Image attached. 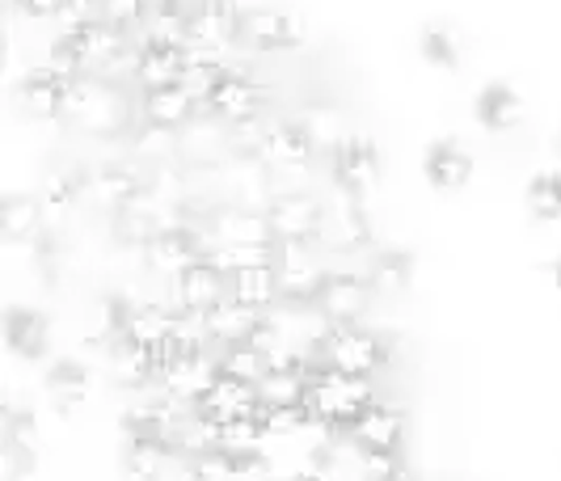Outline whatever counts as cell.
<instances>
[{
  "mask_svg": "<svg viewBox=\"0 0 561 481\" xmlns=\"http://www.w3.org/2000/svg\"><path fill=\"white\" fill-rule=\"evenodd\" d=\"M59 34L68 38V47H72V56H77L84 77H118V72L131 77V64H136V51H140V47L131 43V34H123L118 26H111L106 18L84 13V18L64 22Z\"/></svg>",
  "mask_w": 561,
  "mask_h": 481,
  "instance_id": "obj_2",
  "label": "cell"
},
{
  "mask_svg": "<svg viewBox=\"0 0 561 481\" xmlns=\"http://www.w3.org/2000/svg\"><path fill=\"white\" fill-rule=\"evenodd\" d=\"M228 296L257 312H275L283 305L279 266H275V262H257V266L228 271Z\"/></svg>",
  "mask_w": 561,
  "mask_h": 481,
  "instance_id": "obj_27",
  "label": "cell"
},
{
  "mask_svg": "<svg viewBox=\"0 0 561 481\" xmlns=\"http://www.w3.org/2000/svg\"><path fill=\"white\" fill-rule=\"evenodd\" d=\"M275 481H296V478H275Z\"/></svg>",
  "mask_w": 561,
  "mask_h": 481,
  "instance_id": "obj_47",
  "label": "cell"
},
{
  "mask_svg": "<svg viewBox=\"0 0 561 481\" xmlns=\"http://www.w3.org/2000/svg\"><path fill=\"white\" fill-rule=\"evenodd\" d=\"M321 245L337 250V254H359L371 245V216H367V198H355L346 191H337L325 203V232Z\"/></svg>",
  "mask_w": 561,
  "mask_h": 481,
  "instance_id": "obj_15",
  "label": "cell"
},
{
  "mask_svg": "<svg viewBox=\"0 0 561 481\" xmlns=\"http://www.w3.org/2000/svg\"><path fill=\"white\" fill-rule=\"evenodd\" d=\"M203 254H207V241H203L198 225H191V220H173V225L161 228V232L140 250L148 275H157V279H165V284H173V279H178L186 266H195Z\"/></svg>",
  "mask_w": 561,
  "mask_h": 481,
  "instance_id": "obj_12",
  "label": "cell"
},
{
  "mask_svg": "<svg viewBox=\"0 0 561 481\" xmlns=\"http://www.w3.org/2000/svg\"><path fill=\"white\" fill-rule=\"evenodd\" d=\"M228 161V123L203 114L182 131V170H216Z\"/></svg>",
  "mask_w": 561,
  "mask_h": 481,
  "instance_id": "obj_26",
  "label": "cell"
},
{
  "mask_svg": "<svg viewBox=\"0 0 561 481\" xmlns=\"http://www.w3.org/2000/svg\"><path fill=\"white\" fill-rule=\"evenodd\" d=\"M84 198H89V170H77V165H56L38 182V203H43L47 220L77 211Z\"/></svg>",
  "mask_w": 561,
  "mask_h": 481,
  "instance_id": "obj_29",
  "label": "cell"
},
{
  "mask_svg": "<svg viewBox=\"0 0 561 481\" xmlns=\"http://www.w3.org/2000/svg\"><path fill=\"white\" fill-rule=\"evenodd\" d=\"M148 182L152 173H144V165L136 161H111L102 170H89V203L102 207L106 216H118L148 191Z\"/></svg>",
  "mask_w": 561,
  "mask_h": 481,
  "instance_id": "obj_17",
  "label": "cell"
},
{
  "mask_svg": "<svg viewBox=\"0 0 561 481\" xmlns=\"http://www.w3.org/2000/svg\"><path fill=\"white\" fill-rule=\"evenodd\" d=\"M371 300H376V287H371L367 275L330 271L321 291H317V300H312V312L321 317V325H364Z\"/></svg>",
  "mask_w": 561,
  "mask_h": 481,
  "instance_id": "obj_11",
  "label": "cell"
},
{
  "mask_svg": "<svg viewBox=\"0 0 561 481\" xmlns=\"http://www.w3.org/2000/svg\"><path fill=\"white\" fill-rule=\"evenodd\" d=\"M367 279L376 287V296L397 300V296H405L410 284H414V257L405 254V250H376L371 266H367Z\"/></svg>",
  "mask_w": 561,
  "mask_h": 481,
  "instance_id": "obj_34",
  "label": "cell"
},
{
  "mask_svg": "<svg viewBox=\"0 0 561 481\" xmlns=\"http://www.w3.org/2000/svg\"><path fill=\"white\" fill-rule=\"evenodd\" d=\"M191 34V0H152V18L144 38H157V43H186Z\"/></svg>",
  "mask_w": 561,
  "mask_h": 481,
  "instance_id": "obj_37",
  "label": "cell"
},
{
  "mask_svg": "<svg viewBox=\"0 0 561 481\" xmlns=\"http://www.w3.org/2000/svg\"><path fill=\"white\" fill-rule=\"evenodd\" d=\"M0 232L9 245H34L47 237V211L38 195H9L0 203Z\"/></svg>",
  "mask_w": 561,
  "mask_h": 481,
  "instance_id": "obj_31",
  "label": "cell"
},
{
  "mask_svg": "<svg viewBox=\"0 0 561 481\" xmlns=\"http://www.w3.org/2000/svg\"><path fill=\"white\" fill-rule=\"evenodd\" d=\"M371 397H376V376H351V371H337L321 359H312L309 397H305L312 423L330 426V431H346L351 419Z\"/></svg>",
  "mask_w": 561,
  "mask_h": 481,
  "instance_id": "obj_3",
  "label": "cell"
},
{
  "mask_svg": "<svg viewBox=\"0 0 561 481\" xmlns=\"http://www.w3.org/2000/svg\"><path fill=\"white\" fill-rule=\"evenodd\" d=\"M216 364H220L225 376H237V380L257 385V380L266 376V368H271V355L257 351L253 342H232V346H220V351H216Z\"/></svg>",
  "mask_w": 561,
  "mask_h": 481,
  "instance_id": "obj_40",
  "label": "cell"
},
{
  "mask_svg": "<svg viewBox=\"0 0 561 481\" xmlns=\"http://www.w3.org/2000/svg\"><path fill=\"white\" fill-rule=\"evenodd\" d=\"M262 317H266V312H257V309H250V305H241V300L225 296L216 309H207L198 321H203L207 342L220 351V346H232V342H250L253 330L262 325Z\"/></svg>",
  "mask_w": 561,
  "mask_h": 481,
  "instance_id": "obj_28",
  "label": "cell"
},
{
  "mask_svg": "<svg viewBox=\"0 0 561 481\" xmlns=\"http://www.w3.org/2000/svg\"><path fill=\"white\" fill-rule=\"evenodd\" d=\"M279 284H283V305H312L317 291L325 284V266H321V254L317 245H279Z\"/></svg>",
  "mask_w": 561,
  "mask_h": 481,
  "instance_id": "obj_19",
  "label": "cell"
},
{
  "mask_svg": "<svg viewBox=\"0 0 561 481\" xmlns=\"http://www.w3.org/2000/svg\"><path fill=\"white\" fill-rule=\"evenodd\" d=\"M216 376H220V364H216V355H207V351H198V355H182V359H173L165 371H161V389L173 393L178 401H186V405H198V397L207 393L211 385H216Z\"/></svg>",
  "mask_w": 561,
  "mask_h": 481,
  "instance_id": "obj_25",
  "label": "cell"
},
{
  "mask_svg": "<svg viewBox=\"0 0 561 481\" xmlns=\"http://www.w3.org/2000/svg\"><path fill=\"white\" fill-rule=\"evenodd\" d=\"M4 342H9V351L18 355V359H43L47 355V342H51V325H47V317L38 309H22V305H13V309L4 312Z\"/></svg>",
  "mask_w": 561,
  "mask_h": 481,
  "instance_id": "obj_32",
  "label": "cell"
},
{
  "mask_svg": "<svg viewBox=\"0 0 561 481\" xmlns=\"http://www.w3.org/2000/svg\"><path fill=\"white\" fill-rule=\"evenodd\" d=\"M473 118H478L485 131L506 136V131H515L528 118V106H524L519 89L511 85V81H485L478 89V98H473Z\"/></svg>",
  "mask_w": 561,
  "mask_h": 481,
  "instance_id": "obj_22",
  "label": "cell"
},
{
  "mask_svg": "<svg viewBox=\"0 0 561 481\" xmlns=\"http://www.w3.org/2000/svg\"><path fill=\"white\" fill-rule=\"evenodd\" d=\"M237 26H241V9L232 0H191V34L186 43L198 51H220L237 47Z\"/></svg>",
  "mask_w": 561,
  "mask_h": 481,
  "instance_id": "obj_18",
  "label": "cell"
},
{
  "mask_svg": "<svg viewBox=\"0 0 561 481\" xmlns=\"http://www.w3.org/2000/svg\"><path fill=\"white\" fill-rule=\"evenodd\" d=\"M342 435H346V444L355 453H401L405 448V435H410V414L397 401L376 393L351 419V426Z\"/></svg>",
  "mask_w": 561,
  "mask_h": 481,
  "instance_id": "obj_7",
  "label": "cell"
},
{
  "mask_svg": "<svg viewBox=\"0 0 561 481\" xmlns=\"http://www.w3.org/2000/svg\"><path fill=\"white\" fill-rule=\"evenodd\" d=\"M173 300H178V312H191V317H203L207 309H216L228 296V275L203 254L195 266H186L178 279H173Z\"/></svg>",
  "mask_w": 561,
  "mask_h": 481,
  "instance_id": "obj_21",
  "label": "cell"
},
{
  "mask_svg": "<svg viewBox=\"0 0 561 481\" xmlns=\"http://www.w3.org/2000/svg\"><path fill=\"white\" fill-rule=\"evenodd\" d=\"M524 203L540 225H558L561 220V170H540L524 186Z\"/></svg>",
  "mask_w": 561,
  "mask_h": 481,
  "instance_id": "obj_39",
  "label": "cell"
},
{
  "mask_svg": "<svg viewBox=\"0 0 561 481\" xmlns=\"http://www.w3.org/2000/svg\"><path fill=\"white\" fill-rule=\"evenodd\" d=\"M203 93L195 85H165V89H144L140 93V123L161 127V131H186L191 123L203 118Z\"/></svg>",
  "mask_w": 561,
  "mask_h": 481,
  "instance_id": "obj_14",
  "label": "cell"
},
{
  "mask_svg": "<svg viewBox=\"0 0 561 481\" xmlns=\"http://www.w3.org/2000/svg\"><path fill=\"white\" fill-rule=\"evenodd\" d=\"M93 13L106 18L111 26H118L123 34H140L148 30V18H152V0H93Z\"/></svg>",
  "mask_w": 561,
  "mask_h": 481,
  "instance_id": "obj_42",
  "label": "cell"
},
{
  "mask_svg": "<svg viewBox=\"0 0 561 481\" xmlns=\"http://www.w3.org/2000/svg\"><path fill=\"white\" fill-rule=\"evenodd\" d=\"M558 291H561V262H558Z\"/></svg>",
  "mask_w": 561,
  "mask_h": 481,
  "instance_id": "obj_46",
  "label": "cell"
},
{
  "mask_svg": "<svg viewBox=\"0 0 561 481\" xmlns=\"http://www.w3.org/2000/svg\"><path fill=\"white\" fill-rule=\"evenodd\" d=\"M325 161H330V177H334L337 191H346V195H355V198L376 195V186H380V177H385L380 144L371 140V136H364V131H351Z\"/></svg>",
  "mask_w": 561,
  "mask_h": 481,
  "instance_id": "obj_8",
  "label": "cell"
},
{
  "mask_svg": "<svg viewBox=\"0 0 561 481\" xmlns=\"http://www.w3.org/2000/svg\"><path fill=\"white\" fill-rule=\"evenodd\" d=\"M266 220L279 245H321L325 232V198L312 191H287L266 203Z\"/></svg>",
  "mask_w": 561,
  "mask_h": 481,
  "instance_id": "obj_9",
  "label": "cell"
},
{
  "mask_svg": "<svg viewBox=\"0 0 561 481\" xmlns=\"http://www.w3.org/2000/svg\"><path fill=\"white\" fill-rule=\"evenodd\" d=\"M300 123H305V131L312 136V144H317V152H321V157H330L337 144L351 136V131H346V118H342V111H337V106H330V102H312L309 111L300 114Z\"/></svg>",
  "mask_w": 561,
  "mask_h": 481,
  "instance_id": "obj_38",
  "label": "cell"
},
{
  "mask_svg": "<svg viewBox=\"0 0 561 481\" xmlns=\"http://www.w3.org/2000/svg\"><path fill=\"white\" fill-rule=\"evenodd\" d=\"M198 232L207 250L211 245H279L266 220V207H245V203H216L203 216Z\"/></svg>",
  "mask_w": 561,
  "mask_h": 481,
  "instance_id": "obj_10",
  "label": "cell"
},
{
  "mask_svg": "<svg viewBox=\"0 0 561 481\" xmlns=\"http://www.w3.org/2000/svg\"><path fill=\"white\" fill-rule=\"evenodd\" d=\"M271 435L257 414H245V419H232V423H220V453L228 456H253V453H266Z\"/></svg>",
  "mask_w": 561,
  "mask_h": 481,
  "instance_id": "obj_41",
  "label": "cell"
},
{
  "mask_svg": "<svg viewBox=\"0 0 561 481\" xmlns=\"http://www.w3.org/2000/svg\"><path fill=\"white\" fill-rule=\"evenodd\" d=\"M131 81L136 89H165L191 81V47L186 43H157V38H144L136 64H131Z\"/></svg>",
  "mask_w": 561,
  "mask_h": 481,
  "instance_id": "obj_16",
  "label": "cell"
},
{
  "mask_svg": "<svg viewBox=\"0 0 561 481\" xmlns=\"http://www.w3.org/2000/svg\"><path fill=\"white\" fill-rule=\"evenodd\" d=\"M111 376L123 389H148L157 385V359L152 351L131 339H114L111 342Z\"/></svg>",
  "mask_w": 561,
  "mask_h": 481,
  "instance_id": "obj_33",
  "label": "cell"
},
{
  "mask_svg": "<svg viewBox=\"0 0 561 481\" xmlns=\"http://www.w3.org/2000/svg\"><path fill=\"white\" fill-rule=\"evenodd\" d=\"M4 444L13 448H26V453H38V423L26 410H9L4 414Z\"/></svg>",
  "mask_w": 561,
  "mask_h": 481,
  "instance_id": "obj_43",
  "label": "cell"
},
{
  "mask_svg": "<svg viewBox=\"0 0 561 481\" xmlns=\"http://www.w3.org/2000/svg\"><path fill=\"white\" fill-rule=\"evenodd\" d=\"M309 351L312 359H321L337 371H351V376H380L393 364L389 339L367 330V325H325Z\"/></svg>",
  "mask_w": 561,
  "mask_h": 481,
  "instance_id": "obj_4",
  "label": "cell"
},
{
  "mask_svg": "<svg viewBox=\"0 0 561 481\" xmlns=\"http://www.w3.org/2000/svg\"><path fill=\"white\" fill-rule=\"evenodd\" d=\"M68 89H72V77H64L51 64H34L18 77L13 102H18V111L26 114L30 123H64Z\"/></svg>",
  "mask_w": 561,
  "mask_h": 481,
  "instance_id": "obj_13",
  "label": "cell"
},
{
  "mask_svg": "<svg viewBox=\"0 0 561 481\" xmlns=\"http://www.w3.org/2000/svg\"><path fill=\"white\" fill-rule=\"evenodd\" d=\"M405 481H419V478H405Z\"/></svg>",
  "mask_w": 561,
  "mask_h": 481,
  "instance_id": "obj_48",
  "label": "cell"
},
{
  "mask_svg": "<svg viewBox=\"0 0 561 481\" xmlns=\"http://www.w3.org/2000/svg\"><path fill=\"white\" fill-rule=\"evenodd\" d=\"M34 469H38V453L4 444V481H22V478H30Z\"/></svg>",
  "mask_w": 561,
  "mask_h": 481,
  "instance_id": "obj_45",
  "label": "cell"
},
{
  "mask_svg": "<svg viewBox=\"0 0 561 481\" xmlns=\"http://www.w3.org/2000/svg\"><path fill=\"white\" fill-rule=\"evenodd\" d=\"M422 177L431 182V191L456 195V191H465L473 182V152L460 140H451V136H439L422 152Z\"/></svg>",
  "mask_w": 561,
  "mask_h": 481,
  "instance_id": "obj_20",
  "label": "cell"
},
{
  "mask_svg": "<svg viewBox=\"0 0 561 481\" xmlns=\"http://www.w3.org/2000/svg\"><path fill=\"white\" fill-rule=\"evenodd\" d=\"M419 56L422 64H431L439 72H456L465 51H460V38H456V30L448 22H426L419 30Z\"/></svg>",
  "mask_w": 561,
  "mask_h": 481,
  "instance_id": "obj_36",
  "label": "cell"
},
{
  "mask_svg": "<svg viewBox=\"0 0 561 481\" xmlns=\"http://www.w3.org/2000/svg\"><path fill=\"white\" fill-rule=\"evenodd\" d=\"M64 127L93 140H127L136 131V102L114 77H77L68 89Z\"/></svg>",
  "mask_w": 561,
  "mask_h": 481,
  "instance_id": "obj_1",
  "label": "cell"
},
{
  "mask_svg": "<svg viewBox=\"0 0 561 481\" xmlns=\"http://www.w3.org/2000/svg\"><path fill=\"white\" fill-rule=\"evenodd\" d=\"M43 389H47V397L56 401L59 410H72V405H81L84 397H89V368L77 364V359H56L47 368Z\"/></svg>",
  "mask_w": 561,
  "mask_h": 481,
  "instance_id": "obj_35",
  "label": "cell"
},
{
  "mask_svg": "<svg viewBox=\"0 0 561 481\" xmlns=\"http://www.w3.org/2000/svg\"><path fill=\"white\" fill-rule=\"evenodd\" d=\"M195 405H186V401H178L173 393L161 389V397H144L136 401L131 410H127V435H152V439H173V431L182 426V419L191 414Z\"/></svg>",
  "mask_w": 561,
  "mask_h": 481,
  "instance_id": "obj_23",
  "label": "cell"
},
{
  "mask_svg": "<svg viewBox=\"0 0 561 481\" xmlns=\"http://www.w3.org/2000/svg\"><path fill=\"white\" fill-rule=\"evenodd\" d=\"M262 397H257V385L250 380H237V376H216V385L198 397V414L216 419V423H232V419H245V414H257Z\"/></svg>",
  "mask_w": 561,
  "mask_h": 481,
  "instance_id": "obj_24",
  "label": "cell"
},
{
  "mask_svg": "<svg viewBox=\"0 0 561 481\" xmlns=\"http://www.w3.org/2000/svg\"><path fill=\"white\" fill-rule=\"evenodd\" d=\"M182 456L173 453L169 439H152V435H127V453H123V469L131 481H165Z\"/></svg>",
  "mask_w": 561,
  "mask_h": 481,
  "instance_id": "obj_30",
  "label": "cell"
},
{
  "mask_svg": "<svg viewBox=\"0 0 561 481\" xmlns=\"http://www.w3.org/2000/svg\"><path fill=\"white\" fill-rule=\"evenodd\" d=\"M271 106V89L253 77L250 68H237V64H225V72L203 89V111L220 123H250V118H262Z\"/></svg>",
  "mask_w": 561,
  "mask_h": 481,
  "instance_id": "obj_6",
  "label": "cell"
},
{
  "mask_svg": "<svg viewBox=\"0 0 561 481\" xmlns=\"http://www.w3.org/2000/svg\"><path fill=\"white\" fill-rule=\"evenodd\" d=\"M77 0H9V9L26 22H59Z\"/></svg>",
  "mask_w": 561,
  "mask_h": 481,
  "instance_id": "obj_44",
  "label": "cell"
},
{
  "mask_svg": "<svg viewBox=\"0 0 561 481\" xmlns=\"http://www.w3.org/2000/svg\"><path fill=\"white\" fill-rule=\"evenodd\" d=\"M237 43L253 56H287L305 47V22L283 4H245Z\"/></svg>",
  "mask_w": 561,
  "mask_h": 481,
  "instance_id": "obj_5",
  "label": "cell"
}]
</instances>
